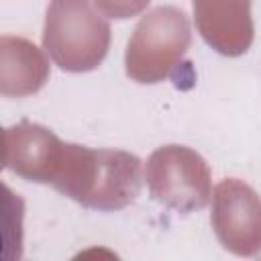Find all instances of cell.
<instances>
[{
	"instance_id": "obj_6",
	"label": "cell",
	"mask_w": 261,
	"mask_h": 261,
	"mask_svg": "<svg viewBox=\"0 0 261 261\" xmlns=\"http://www.w3.org/2000/svg\"><path fill=\"white\" fill-rule=\"evenodd\" d=\"M63 151L65 143L59 137L29 120H20L2 133V165L29 181L53 186Z\"/></svg>"
},
{
	"instance_id": "obj_1",
	"label": "cell",
	"mask_w": 261,
	"mask_h": 261,
	"mask_svg": "<svg viewBox=\"0 0 261 261\" xmlns=\"http://www.w3.org/2000/svg\"><path fill=\"white\" fill-rule=\"evenodd\" d=\"M143 186L141 159L120 149H90L65 143L53 188L84 208L122 210L137 200Z\"/></svg>"
},
{
	"instance_id": "obj_9",
	"label": "cell",
	"mask_w": 261,
	"mask_h": 261,
	"mask_svg": "<svg viewBox=\"0 0 261 261\" xmlns=\"http://www.w3.org/2000/svg\"><path fill=\"white\" fill-rule=\"evenodd\" d=\"M151 0H94L96 8L108 18H130L141 14Z\"/></svg>"
},
{
	"instance_id": "obj_3",
	"label": "cell",
	"mask_w": 261,
	"mask_h": 261,
	"mask_svg": "<svg viewBox=\"0 0 261 261\" xmlns=\"http://www.w3.org/2000/svg\"><path fill=\"white\" fill-rule=\"evenodd\" d=\"M190 43L192 27L181 8L157 6L149 10L126 43V75L139 84L163 82L179 67Z\"/></svg>"
},
{
	"instance_id": "obj_2",
	"label": "cell",
	"mask_w": 261,
	"mask_h": 261,
	"mask_svg": "<svg viewBox=\"0 0 261 261\" xmlns=\"http://www.w3.org/2000/svg\"><path fill=\"white\" fill-rule=\"evenodd\" d=\"M43 47L63 71H92L108 53L110 24L90 0H49Z\"/></svg>"
},
{
	"instance_id": "obj_5",
	"label": "cell",
	"mask_w": 261,
	"mask_h": 261,
	"mask_svg": "<svg viewBox=\"0 0 261 261\" xmlns=\"http://www.w3.org/2000/svg\"><path fill=\"white\" fill-rule=\"evenodd\" d=\"M210 224L220 245L239 255L253 257L261 251V198L237 177L222 179L212 190Z\"/></svg>"
},
{
	"instance_id": "obj_8",
	"label": "cell",
	"mask_w": 261,
	"mask_h": 261,
	"mask_svg": "<svg viewBox=\"0 0 261 261\" xmlns=\"http://www.w3.org/2000/svg\"><path fill=\"white\" fill-rule=\"evenodd\" d=\"M47 80L49 63L35 43L10 35L0 39V92L4 96H31Z\"/></svg>"
},
{
	"instance_id": "obj_7",
	"label": "cell",
	"mask_w": 261,
	"mask_h": 261,
	"mask_svg": "<svg viewBox=\"0 0 261 261\" xmlns=\"http://www.w3.org/2000/svg\"><path fill=\"white\" fill-rule=\"evenodd\" d=\"M196 29L220 55H243L255 37L251 0H192Z\"/></svg>"
},
{
	"instance_id": "obj_4",
	"label": "cell",
	"mask_w": 261,
	"mask_h": 261,
	"mask_svg": "<svg viewBox=\"0 0 261 261\" xmlns=\"http://www.w3.org/2000/svg\"><path fill=\"white\" fill-rule=\"evenodd\" d=\"M145 181L159 204L181 214L202 210L212 200L208 163L200 153L184 145L155 149L145 165Z\"/></svg>"
}]
</instances>
